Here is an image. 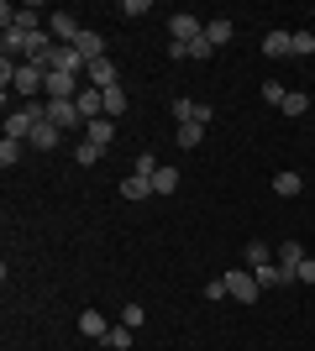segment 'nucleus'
Wrapping results in <instances>:
<instances>
[{
	"mask_svg": "<svg viewBox=\"0 0 315 351\" xmlns=\"http://www.w3.org/2000/svg\"><path fill=\"white\" fill-rule=\"evenodd\" d=\"M284 95L289 89L279 84V79H263V105H284Z\"/></svg>",
	"mask_w": 315,
	"mask_h": 351,
	"instance_id": "bb28decb",
	"label": "nucleus"
},
{
	"mask_svg": "<svg viewBox=\"0 0 315 351\" xmlns=\"http://www.w3.org/2000/svg\"><path fill=\"white\" fill-rule=\"evenodd\" d=\"M210 116H215V110H210L205 100H174V121H200V126H210Z\"/></svg>",
	"mask_w": 315,
	"mask_h": 351,
	"instance_id": "6e6552de",
	"label": "nucleus"
},
{
	"mask_svg": "<svg viewBox=\"0 0 315 351\" xmlns=\"http://www.w3.org/2000/svg\"><path fill=\"white\" fill-rule=\"evenodd\" d=\"M263 53H268V58H289V53H294V32H268V37H263Z\"/></svg>",
	"mask_w": 315,
	"mask_h": 351,
	"instance_id": "ddd939ff",
	"label": "nucleus"
},
{
	"mask_svg": "<svg viewBox=\"0 0 315 351\" xmlns=\"http://www.w3.org/2000/svg\"><path fill=\"white\" fill-rule=\"evenodd\" d=\"M47 121H53V126H58V132H69V126H79V105L74 100H47Z\"/></svg>",
	"mask_w": 315,
	"mask_h": 351,
	"instance_id": "0eeeda50",
	"label": "nucleus"
},
{
	"mask_svg": "<svg viewBox=\"0 0 315 351\" xmlns=\"http://www.w3.org/2000/svg\"><path fill=\"white\" fill-rule=\"evenodd\" d=\"M126 105H132V100H126V89H105V116H110V121H121V116H126Z\"/></svg>",
	"mask_w": 315,
	"mask_h": 351,
	"instance_id": "f3484780",
	"label": "nucleus"
},
{
	"mask_svg": "<svg viewBox=\"0 0 315 351\" xmlns=\"http://www.w3.org/2000/svg\"><path fill=\"white\" fill-rule=\"evenodd\" d=\"M148 11H152L148 0H121V16H148Z\"/></svg>",
	"mask_w": 315,
	"mask_h": 351,
	"instance_id": "473e14b6",
	"label": "nucleus"
},
{
	"mask_svg": "<svg viewBox=\"0 0 315 351\" xmlns=\"http://www.w3.org/2000/svg\"><path fill=\"white\" fill-rule=\"evenodd\" d=\"M11 89L21 95V100H37V89H47V73L37 69V63H21V69H16V79H11Z\"/></svg>",
	"mask_w": 315,
	"mask_h": 351,
	"instance_id": "20e7f679",
	"label": "nucleus"
},
{
	"mask_svg": "<svg viewBox=\"0 0 315 351\" xmlns=\"http://www.w3.org/2000/svg\"><path fill=\"white\" fill-rule=\"evenodd\" d=\"M121 194H126V199H148V194H152V178H142V173L121 178Z\"/></svg>",
	"mask_w": 315,
	"mask_h": 351,
	"instance_id": "aec40b11",
	"label": "nucleus"
},
{
	"mask_svg": "<svg viewBox=\"0 0 315 351\" xmlns=\"http://www.w3.org/2000/svg\"><path fill=\"white\" fill-rule=\"evenodd\" d=\"M79 58H84V63H100L105 58V37H100V32H90V27H84V32H79Z\"/></svg>",
	"mask_w": 315,
	"mask_h": 351,
	"instance_id": "9b49d317",
	"label": "nucleus"
},
{
	"mask_svg": "<svg viewBox=\"0 0 315 351\" xmlns=\"http://www.w3.org/2000/svg\"><path fill=\"white\" fill-rule=\"evenodd\" d=\"M205 299H215V304H221V299H231V293H226V278H210V283H205Z\"/></svg>",
	"mask_w": 315,
	"mask_h": 351,
	"instance_id": "2f4dec72",
	"label": "nucleus"
},
{
	"mask_svg": "<svg viewBox=\"0 0 315 351\" xmlns=\"http://www.w3.org/2000/svg\"><path fill=\"white\" fill-rule=\"evenodd\" d=\"M305 105H310V100H305V89H289L279 110H284V116H305Z\"/></svg>",
	"mask_w": 315,
	"mask_h": 351,
	"instance_id": "a878e982",
	"label": "nucleus"
},
{
	"mask_svg": "<svg viewBox=\"0 0 315 351\" xmlns=\"http://www.w3.org/2000/svg\"><path fill=\"white\" fill-rule=\"evenodd\" d=\"M21 147H27V142H11V136H5V142H0V162L16 168V162H21Z\"/></svg>",
	"mask_w": 315,
	"mask_h": 351,
	"instance_id": "cd10ccee",
	"label": "nucleus"
},
{
	"mask_svg": "<svg viewBox=\"0 0 315 351\" xmlns=\"http://www.w3.org/2000/svg\"><path fill=\"white\" fill-rule=\"evenodd\" d=\"M79 32H84V21L69 11H53V43H79Z\"/></svg>",
	"mask_w": 315,
	"mask_h": 351,
	"instance_id": "1a4fd4ad",
	"label": "nucleus"
},
{
	"mask_svg": "<svg viewBox=\"0 0 315 351\" xmlns=\"http://www.w3.org/2000/svg\"><path fill=\"white\" fill-rule=\"evenodd\" d=\"M226 278V293H231V299H237V304H257V278H253V267H226L221 273Z\"/></svg>",
	"mask_w": 315,
	"mask_h": 351,
	"instance_id": "f03ea898",
	"label": "nucleus"
},
{
	"mask_svg": "<svg viewBox=\"0 0 315 351\" xmlns=\"http://www.w3.org/2000/svg\"><path fill=\"white\" fill-rule=\"evenodd\" d=\"M300 189H305V178L294 173V168H284V173H273V194H284V199H294Z\"/></svg>",
	"mask_w": 315,
	"mask_h": 351,
	"instance_id": "dca6fc26",
	"label": "nucleus"
},
{
	"mask_svg": "<svg viewBox=\"0 0 315 351\" xmlns=\"http://www.w3.org/2000/svg\"><path fill=\"white\" fill-rule=\"evenodd\" d=\"M315 53V32H294V58H310Z\"/></svg>",
	"mask_w": 315,
	"mask_h": 351,
	"instance_id": "7c9ffc66",
	"label": "nucleus"
},
{
	"mask_svg": "<svg viewBox=\"0 0 315 351\" xmlns=\"http://www.w3.org/2000/svg\"><path fill=\"white\" fill-rule=\"evenodd\" d=\"M168 32H174V43L195 47L200 37H205V21H200V16H189V11H179V16H168Z\"/></svg>",
	"mask_w": 315,
	"mask_h": 351,
	"instance_id": "7ed1b4c3",
	"label": "nucleus"
},
{
	"mask_svg": "<svg viewBox=\"0 0 315 351\" xmlns=\"http://www.w3.org/2000/svg\"><path fill=\"white\" fill-rule=\"evenodd\" d=\"M294 278H300V283H315V257H305V263L294 267Z\"/></svg>",
	"mask_w": 315,
	"mask_h": 351,
	"instance_id": "72a5a7b5",
	"label": "nucleus"
},
{
	"mask_svg": "<svg viewBox=\"0 0 315 351\" xmlns=\"http://www.w3.org/2000/svg\"><path fill=\"white\" fill-rule=\"evenodd\" d=\"M142 320H148V309H142V304H126V309H121V325H132V330H142Z\"/></svg>",
	"mask_w": 315,
	"mask_h": 351,
	"instance_id": "c756f323",
	"label": "nucleus"
},
{
	"mask_svg": "<svg viewBox=\"0 0 315 351\" xmlns=\"http://www.w3.org/2000/svg\"><path fill=\"white\" fill-rule=\"evenodd\" d=\"M273 263H279V267H300L305 263V247H300V241H284V247L273 252Z\"/></svg>",
	"mask_w": 315,
	"mask_h": 351,
	"instance_id": "412c9836",
	"label": "nucleus"
},
{
	"mask_svg": "<svg viewBox=\"0 0 315 351\" xmlns=\"http://www.w3.org/2000/svg\"><path fill=\"white\" fill-rule=\"evenodd\" d=\"M84 142H100V147H110V142H116V121H110V116L90 121V126H84Z\"/></svg>",
	"mask_w": 315,
	"mask_h": 351,
	"instance_id": "2eb2a0df",
	"label": "nucleus"
},
{
	"mask_svg": "<svg viewBox=\"0 0 315 351\" xmlns=\"http://www.w3.org/2000/svg\"><path fill=\"white\" fill-rule=\"evenodd\" d=\"M200 142H205V126H200V121H184L179 126V147L189 152V147H200Z\"/></svg>",
	"mask_w": 315,
	"mask_h": 351,
	"instance_id": "5701e85b",
	"label": "nucleus"
},
{
	"mask_svg": "<svg viewBox=\"0 0 315 351\" xmlns=\"http://www.w3.org/2000/svg\"><path fill=\"white\" fill-rule=\"evenodd\" d=\"M37 121H47V100H21L11 116H5V136H11V142H27Z\"/></svg>",
	"mask_w": 315,
	"mask_h": 351,
	"instance_id": "f257e3e1",
	"label": "nucleus"
},
{
	"mask_svg": "<svg viewBox=\"0 0 315 351\" xmlns=\"http://www.w3.org/2000/svg\"><path fill=\"white\" fill-rule=\"evenodd\" d=\"M16 27L21 32H43V11H37V5H16ZM11 32V27H5Z\"/></svg>",
	"mask_w": 315,
	"mask_h": 351,
	"instance_id": "a211bd4d",
	"label": "nucleus"
},
{
	"mask_svg": "<svg viewBox=\"0 0 315 351\" xmlns=\"http://www.w3.org/2000/svg\"><path fill=\"white\" fill-rule=\"evenodd\" d=\"M268 263H273V252L263 247V241H247V267L257 273V267H268Z\"/></svg>",
	"mask_w": 315,
	"mask_h": 351,
	"instance_id": "393cba45",
	"label": "nucleus"
},
{
	"mask_svg": "<svg viewBox=\"0 0 315 351\" xmlns=\"http://www.w3.org/2000/svg\"><path fill=\"white\" fill-rule=\"evenodd\" d=\"M79 330H84L90 341H105V336H110V325H105L100 309H84V315H79Z\"/></svg>",
	"mask_w": 315,
	"mask_h": 351,
	"instance_id": "4468645a",
	"label": "nucleus"
},
{
	"mask_svg": "<svg viewBox=\"0 0 315 351\" xmlns=\"http://www.w3.org/2000/svg\"><path fill=\"white\" fill-rule=\"evenodd\" d=\"M152 194H179V168H158L152 173Z\"/></svg>",
	"mask_w": 315,
	"mask_h": 351,
	"instance_id": "6ab92c4d",
	"label": "nucleus"
},
{
	"mask_svg": "<svg viewBox=\"0 0 315 351\" xmlns=\"http://www.w3.org/2000/svg\"><path fill=\"white\" fill-rule=\"evenodd\" d=\"M84 84H90V89H100V95H105V89H116V84H121V73H116V63H110V58L90 63V73H84Z\"/></svg>",
	"mask_w": 315,
	"mask_h": 351,
	"instance_id": "423d86ee",
	"label": "nucleus"
},
{
	"mask_svg": "<svg viewBox=\"0 0 315 351\" xmlns=\"http://www.w3.org/2000/svg\"><path fill=\"white\" fill-rule=\"evenodd\" d=\"M132 336H137L132 325H110V336H105V346H110V351H126V346H132Z\"/></svg>",
	"mask_w": 315,
	"mask_h": 351,
	"instance_id": "b1692460",
	"label": "nucleus"
},
{
	"mask_svg": "<svg viewBox=\"0 0 315 351\" xmlns=\"http://www.w3.org/2000/svg\"><path fill=\"white\" fill-rule=\"evenodd\" d=\"M158 168H163V162L152 158V152H137V168H132V173H142V178H152V173H158Z\"/></svg>",
	"mask_w": 315,
	"mask_h": 351,
	"instance_id": "c85d7f7f",
	"label": "nucleus"
},
{
	"mask_svg": "<svg viewBox=\"0 0 315 351\" xmlns=\"http://www.w3.org/2000/svg\"><path fill=\"white\" fill-rule=\"evenodd\" d=\"M79 89H84V73H47V100H79Z\"/></svg>",
	"mask_w": 315,
	"mask_h": 351,
	"instance_id": "39448f33",
	"label": "nucleus"
},
{
	"mask_svg": "<svg viewBox=\"0 0 315 351\" xmlns=\"http://www.w3.org/2000/svg\"><path fill=\"white\" fill-rule=\"evenodd\" d=\"M105 152H110V147H100V142H79L74 147V162H79V168H90V162H100Z\"/></svg>",
	"mask_w": 315,
	"mask_h": 351,
	"instance_id": "4be33fe9",
	"label": "nucleus"
},
{
	"mask_svg": "<svg viewBox=\"0 0 315 351\" xmlns=\"http://www.w3.org/2000/svg\"><path fill=\"white\" fill-rule=\"evenodd\" d=\"M231 37H237V27H231L226 16H210V21H205V43H210V47H226Z\"/></svg>",
	"mask_w": 315,
	"mask_h": 351,
	"instance_id": "f8f14e48",
	"label": "nucleus"
},
{
	"mask_svg": "<svg viewBox=\"0 0 315 351\" xmlns=\"http://www.w3.org/2000/svg\"><path fill=\"white\" fill-rule=\"evenodd\" d=\"M58 142H63V132L53 126V121H37V126H32V136H27V147H37V152H53Z\"/></svg>",
	"mask_w": 315,
	"mask_h": 351,
	"instance_id": "9d476101",
	"label": "nucleus"
}]
</instances>
